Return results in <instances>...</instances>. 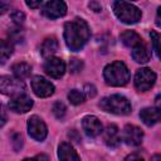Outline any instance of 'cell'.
Returning a JSON list of instances; mask_svg holds the SVG:
<instances>
[{"label":"cell","mask_w":161,"mask_h":161,"mask_svg":"<svg viewBox=\"0 0 161 161\" xmlns=\"http://www.w3.org/2000/svg\"><path fill=\"white\" fill-rule=\"evenodd\" d=\"M91 38V30L86 20L75 18L64 25V40L72 52L80 50Z\"/></svg>","instance_id":"cell-1"},{"label":"cell","mask_w":161,"mask_h":161,"mask_svg":"<svg viewBox=\"0 0 161 161\" xmlns=\"http://www.w3.org/2000/svg\"><path fill=\"white\" fill-rule=\"evenodd\" d=\"M130 77L131 74L127 65L121 60L112 62L107 64L103 69V78L106 83L112 87H121L127 84L130 80Z\"/></svg>","instance_id":"cell-2"},{"label":"cell","mask_w":161,"mask_h":161,"mask_svg":"<svg viewBox=\"0 0 161 161\" xmlns=\"http://www.w3.org/2000/svg\"><path fill=\"white\" fill-rule=\"evenodd\" d=\"M99 107L104 112L118 114V116L130 114L132 109L130 101L125 96H121V94H112V96L102 98V101L99 102Z\"/></svg>","instance_id":"cell-3"},{"label":"cell","mask_w":161,"mask_h":161,"mask_svg":"<svg viewBox=\"0 0 161 161\" xmlns=\"http://www.w3.org/2000/svg\"><path fill=\"white\" fill-rule=\"evenodd\" d=\"M113 11L114 15L125 24H136L137 21L141 20L142 16L141 10L136 5L126 1H114Z\"/></svg>","instance_id":"cell-4"},{"label":"cell","mask_w":161,"mask_h":161,"mask_svg":"<svg viewBox=\"0 0 161 161\" xmlns=\"http://www.w3.org/2000/svg\"><path fill=\"white\" fill-rule=\"evenodd\" d=\"M24 91H25V84L21 79H18L10 75L0 77V93L16 97V96L24 94Z\"/></svg>","instance_id":"cell-5"},{"label":"cell","mask_w":161,"mask_h":161,"mask_svg":"<svg viewBox=\"0 0 161 161\" xmlns=\"http://www.w3.org/2000/svg\"><path fill=\"white\" fill-rule=\"evenodd\" d=\"M156 82V74L150 68H141L135 74V87L140 92H146L151 89V87Z\"/></svg>","instance_id":"cell-6"},{"label":"cell","mask_w":161,"mask_h":161,"mask_svg":"<svg viewBox=\"0 0 161 161\" xmlns=\"http://www.w3.org/2000/svg\"><path fill=\"white\" fill-rule=\"evenodd\" d=\"M28 133L35 141H44L48 135L47 125L40 117L34 114L28 119Z\"/></svg>","instance_id":"cell-7"},{"label":"cell","mask_w":161,"mask_h":161,"mask_svg":"<svg viewBox=\"0 0 161 161\" xmlns=\"http://www.w3.org/2000/svg\"><path fill=\"white\" fill-rule=\"evenodd\" d=\"M31 89L33 92L40 97V98H47V97H50L53 93H54V84L52 82H49L48 79H45L44 77H40V75H35L33 79H31Z\"/></svg>","instance_id":"cell-8"},{"label":"cell","mask_w":161,"mask_h":161,"mask_svg":"<svg viewBox=\"0 0 161 161\" xmlns=\"http://www.w3.org/2000/svg\"><path fill=\"white\" fill-rule=\"evenodd\" d=\"M42 14L48 19H58L67 14V5L64 1L53 0L43 4Z\"/></svg>","instance_id":"cell-9"},{"label":"cell","mask_w":161,"mask_h":161,"mask_svg":"<svg viewBox=\"0 0 161 161\" xmlns=\"http://www.w3.org/2000/svg\"><path fill=\"white\" fill-rule=\"evenodd\" d=\"M122 140L128 146H140L143 140V131L135 125H126L123 128Z\"/></svg>","instance_id":"cell-10"},{"label":"cell","mask_w":161,"mask_h":161,"mask_svg":"<svg viewBox=\"0 0 161 161\" xmlns=\"http://www.w3.org/2000/svg\"><path fill=\"white\" fill-rule=\"evenodd\" d=\"M44 72L52 78H60L65 73V63L57 57H50L44 63Z\"/></svg>","instance_id":"cell-11"},{"label":"cell","mask_w":161,"mask_h":161,"mask_svg":"<svg viewBox=\"0 0 161 161\" xmlns=\"http://www.w3.org/2000/svg\"><path fill=\"white\" fill-rule=\"evenodd\" d=\"M33 107V99L26 94L13 97L9 102V108L15 113H26Z\"/></svg>","instance_id":"cell-12"},{"label":"cell","mask_w":161,"mask_h":161,"mask_svg":"<svg viewBox=\"0 0 161 161\" xmlns=\"http://www.w3.org/2000/svg\"><path fill=\"white\" fill-rule=\"evenodd\" d=\"M82 127H83V131L86 132V135L89 137H97L103 131L102 122L99 121V118L96 116H91V114L86 116L82 119Z\"/></svg>","instance_id":"cell-13"},{"label":"cell","mask_w":161,"mask_h":161,"mask_svg":"<svg viewBox=\"0 0 161 161\" xmlns=\"http://www.w3.org/2000/svg\"><path fill=\"white\" fill-rule=\"evenodd\" d=\"M103 141L108 147H117L121 143L119 130L116 125H108L103 131Z\"/></svg>","instance_id":"cell-14"},{"label":"cell","mask_w":161,"mask_h":161,"mask_svg":"<svg viewBox=\"0 0 161 161\" xmlns=\"http://www.w3.org/2000/svg\"><path fill=\"white\" fill-rule=\"evenodd\" d=\"M161 112L158 107H146L140 112V118L146 126H153L160 121Z\"/></svg>","instance_id":"cell-15"},{"label":"cell","mask_w":161,"mask_h":161,"mask_svg":"<svg viewBox=\"0 0 161 161\" xmlns=\"http://www.w3.org/2000/svg\"><path fill=\"white\" fill-rule=\"evenodd\" d=\"M58 157L60 161H80L77 151L69 142H62L58 147Z\"/></svg>","instance_id":"cell-16"},{"label":"cell","mask_w":161,"mask_h":161,"mask_svg":"<svg viewBox=\"0 0 161 161\" xmlns=\"http://www.w3.org/2000/svg\"><path fill=\"white\" fill-rule=\"evenodd\" d=\"M132 58L137 63H147L151 58V52L143 43H141L137 47L132 48Z\"/></svg>","instance_id":"cell-17"},{"label":"cell","mask_w":161,"mask_h":161,"mask_svg":"<svg viewBox=\"0 0 161 161\" xmlns=\"http://www.w3.org/2000/svg\"><path fill=\"white\" fill-rule=\"evenodd\" d=\"M119 39L123 43V45H126L128 48H135V47H137L138 44L142 43L141 42V36L133 30H125L119 35Z\"/></svg>","instance_id":"cell-18"},{"label":"cell","mask_w":161,"mask_h":161,"mask_svg":"<svg viewBox=\"0 0 161 161\" xmlns=\"http://www.w3.org/2000/svg\"><path fill=\"white\" fill-rule=\"evenodd\" d=\"M58 50V40L54 36H49L44 39L42 47H40V53L44 58H50L55 52Z\"/></svg>","instance_id":"cell-19"},{"label":"cell","mask_w":161,"mask_h":161,"mask_svg":"<svg viewBox=\"0 0 161 161\" xmlns=\"http://www.w3.org/2000/svg\"><path fill=\"white\" fill-rule=\"evenodd\" d=\"M11 70L15 75V78L18 79H24V78H28L31 73V67L28 64V63H24V62H20V63H15L13 67H11Z\"/></svg>","instance_id":"cell-20"},{"label":"cell","mask_w":161,"mask_h":161,"mask_svg":"<svg viewBox=\"0 0 161 161\" xmlns=\"http://www.w3.org/2000/svg\"><path fill=\"white\" fill-rule=\"evenodd\" d=\"M13 54V45L4 40V39H0V64H4Z\"/></svg>","instance_id":"cell-21"},{"label":"cell","mask_w":161,"mask_h":161,"mask_svg":"<svg viewBox=\"0 0 161 161\" xmlns=\"http://www.w3.org/2000/svg\"><path fill=\"white\" fill-rule=\"evenodd\" d=\"M68 99H69V102H70L72 104L78 106V104H80V103H83V102H84L86 96H84V93H83L82 91L72 89V91H69V92H68Z\"/></svg>","instance_id":"cell-22"},{"label":"cell","mask_w":161,"mask_h":161,"mask_svg":"<svg viewBox=\"0 0 161 161\" xmlns=\"http://www.w3.org/2000/svg\"><path fill=\"white\" fill-rule=\"evenodd\" d=\"M52 111H53V113H54V116H55L57 118H62V117L65 114V106H64L63 102L58 101V102H55V103L53 104Z\"/></svg>","instance_id":"cell-23"},{"label":"cell","mask_w":161,"mask_h":161,"mask_svg":"<svg viewBox=\"0 0 161 161\" xmlns=\"http://www.w3.org/2000/svg\"><path fill=\"white\" fill-rule=\"evenodd\" d=\"M150 36H151V42H152V47H153V50H155V54H156V57L158 58L160 57V48H158V40H160V35H158V33L157 31H151L150 33Z\"/></svg>","instance_id":"cell-24"},{"label":"cell","mask_w":161,"mask_h":161,"mask_svg":"<svg viewBox=\"0 0 161 161\" xmlns=\"http://www.w3.org/2000/svg\"><path fill=\"white\" fill-rule=\"evenodd\" d=\"M11 19L14 20V23L15 24H23L24 23V20H25V14L23 13V11H20V10H15V11H13L11 13Z\"/></svg>","instance_id":"cell-25"},{"label":"cell","mask_w":161,"mask_h":161,"mask_svg":"<svg viewBox=\"0 0 161 161\" xmlns=\"http://www.w3.org/2000/svg\"><path fill=\"white\" fill-rule=\"evenodd\" d=\"M69 67H70V70H72L73 73H77V72H79V70L82 69L83 63H82L79 59H72L70 63H69Z\"/></svg>","instance_id":"cell-26"},{"label":"cell","mask_w":161,"mask_h":161,"mask_svg":"<svg viewBox=\"0 0 161 161\" xmlns=\"http://www.w3.org/2000/svg\"><path fill=\"white\" fill-rule=\"evenodd\" d=\"M13 145H14V148L15 150L21 148V146H23V137H21V135L15 133L13 136Z\"/></svg>","instance_id":"cell-27"},{"label":"cell","mask_w":161,"mask_h":161,"mask_svg":"<svg viewBox=\"0 0 161 161\" xmlns=\"http://www.w3.org/2000/svg\"><path fill=\"white\" fill-rule=\"evenodd\" d=\"M83 93H86L87 97H91V98H92V97L96 96V87H94L93 84H86Z\"/></svg>","instance_id":"cell-28"},{"label":"cell","mask_w":161,"mask_h":161,"mask_svg":"<svg viewBox=\"0 0 161 161\" xmlns=\"http://www.w3.org/2000/svg\"><path fill=\"white\" fill-rule=\"evenodd\" d=\"M6 121H8V116H6V112H5V109H4V107L0 104V128L6 123Z\"/></svg>","instance_id":"cell-29"},{"label":"cell","mask_w":161,"mask_h":161,"mask_svg":"<svg viewBox=\"0 0 161 161\" xmlns=\"http://www.w3.org/2000/svg\"><path fill=\"white\" fill-rule=\"evenodd\" d=\"M123 161H145V160H143L138 153H130L128 156L125 157Z\"/></svg>","instance_id":"cell-30"},{"label":"cell","mask_w":161,"mask_h":161,"mask_svg":"<svg viewBox=\"0 0 161 161\" xmlns=\"http://www.w3.org/2000/svg\"><path fill=\"white\" fill-rule=\"evenodd\" d=\"M89 8H91L93 11H96V13H98V11H101V10H102L101 4H99V3H97V1H91V3H89Z\"/></svg>","instance_id":"cell-31"},{"label":"cell","mask_w":161,"mask_h":161,"mask_svg":"<svg viewBox=\"0 0 161 161\" xmlns=\"http://www.w3.org/2000/svg\"><path fill=\"white\" fill-rule=\"evenodd\" d=\"M25 4H26L29 8L36 9V8H39V6H42V5H43V1H26Z\"/></svg>","instance_id":"cell-32"},{"label":"cell","mask_w":161,"mask_h":161,"mask_svg":"<svg viewBox=\"0 0 161 161\" xmlns=\"http://www.w3.org/2000/svg\"><path fill=\"white\" fill-rule=\"evenodd\" d=\"M9 10V4L8 3H4V1H0V15H3L4 13H6Z\"/></svg>","instance_id":"cell-33"},{"label":"cell","mask_w":161,"mask_h":161,"mask_svg":"<svg viewBox=\"0 0 161 161\" xmlns=\"http://www.w3.org/2000/svg\"><path fill=\"white\" fill-rule=\"evenodd\" d=\"M34 160H35V161H49L48 156H47V155H44V153H39V155H36Z\"/></svg>","instance_id":"cell-34"},{"label":"cell","mask_w":161,"mask_h":161,"mask_svg":"<svg viewBox=\"0 0 161 161\" xmlns=\"http://www.w3.org/2000/svg\"><path fill=\"white\" fill-rule=\"evenodd\" d=\"M160 10H161V8L157 9V16H156V25H157V26L161 25V24H160Z\"/></svg>","instance_id":"cell-35"},{"label":"cell","mask_w":161,"mask_h":161,"mask_svg":"<svg viewBox=\"0 0 161 161\" xmlns=\"http://www.w3.org/2000/svg\"><path fill=\"white\" fill-rule=\"evenodd\" d=\"M151 161H161V156H160V153L153 155V156L151 157Z\"/></svg>","instance_id":"cell-36"},{"label":"cell","mask_w":161,"mask_h":161,"mask_svg":"<svg viewBox=\"0 0 161 161\" xmlns=\"http://www.w3.org/2000/svg\"><path fill=\"white\" fill-rule=\"evenodd\" d=\"M23 161H35V160L34 158H24Z\"/></svg>","instance_id":"cell-37"}]
</instances>
